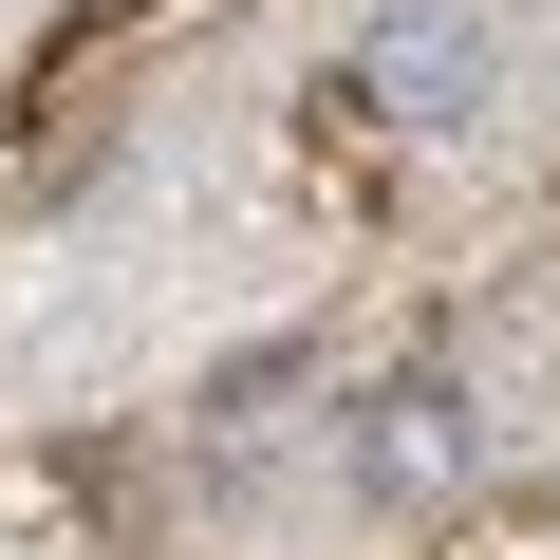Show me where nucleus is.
I'll return each instance as SVG.
<instances>
[{
  "mask_svg": "<svg viewBox=\"0 0 560 560\" xmlns=\"http://www.w3.org/2000/svg\"><path fill=\"white\" fill-rule=\"evenodd\" d=\"M486 75H504V57L448 20V0H411V20H374V38H355L337 113H393V131H467V113H486Z\"/></svg>",
  "mask_w": 560,
  "mask_h": 560,
  "instance_id": "f257e3e1",
  "label": "nucleus"
},
{
  "mask_svg": "<svg viewBox=\"0 0 560 560\" xmlns=\"http://www.w3.org/2000/svg\"><path fill=\"white\" fill-rule=\"evenodd\" d=\"M467 467H486V411H467L448 374H393V393L355 411V486H374V504H448Z\"/></svg>",
  "mask_w": 560,
  "mask_h": 560,
  "instance_id": "f03ea898",
  "label": "nucleus"
}]
</instances>
